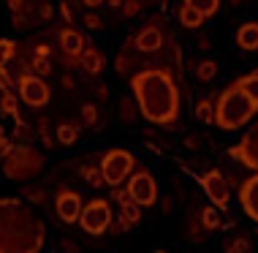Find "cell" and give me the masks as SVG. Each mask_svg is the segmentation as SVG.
<instances>
[{
	"instance_id": "36",
	"label": "cell",
	"mask_w": 258,
	"mask_h": 253,
	"mask_svg": "<svg viewBox=\"0 0 258 253\" xmlns=\"http://www.w3.org/2000/svg\"><path fill=\"white\" fill-rule=\"evenodd\" d=\"M49 55H52L49 44H38L36 46V60H49Z\"/></svg>"
},
{
	"instance_id": "6",
	"label": "cell",
	"mask_w": 258,
	"mask_h": 253,
	"mask_svg": "<svg viewBox=\"0 0 258 253\" xmlns=\"http://www.w3.org/2000/svg\"><path fill=\"white\" fill-rule=\"evenodd\" d=\"M111 221H114V213H111V201H106V199L87 201L82 207V215H79V226L90 237H101L103 231H109Z\"/></svg>"
},
{
	"instance_id": "31",
	"label": "cell",
	"mask_w": 258,
	"mask_h": 253,
	"mask_svg": "<svg viewBox=\"0 0 258 253\" xmlns=\"http://www.w3.org/2000/svg\"><path fill=\"white\" fill-rule=\"evenodd\" d=\"M128 229H134V223H128L122 215H117L114 221H111V234H122V231H128Z\"/></svg>"
},
{
	"instance_id": "5",
	"label": "cell",
	"mask_w": 258,
	"mask_h": 253,
	"mask_svg": "<svg viewBox=\"0 0 258 253\" xmlns=\"http://www.w3.org/2000/svg\"><path fill=\"white\" fill-rule=\"evenodd\" d=\"M134 166H136L134 153L122 150V147H114V150L101 153L98 172H101L103 185H109V188H120L122 182L128 180L131 174H134Z\"/></svg>"
},
{
	"instance_id": "29",
	"label": "cell",
	"mask_w": 258,
	"mask_h": 253,
	"mask_svg": "<svg viewBox=\"0 0 258 253\" xmlns=\"http://www.w3.org/2000/svg\"><path fill=\"white\" fill-rule=\"evenodd\" d=\"M82 177H85V182H87V185H93V188H101L103 185L101 172L95 166H82Z\"/></svg>"
},
{
	"instance_id": "11",
	"label": "cell",
	"mask_w": 258,
	"mask_h": 253,
	"mask_svg": "<svg viewBox=\"0 0 258 253\" xmlns=\"http://www.w3.org/2000/svg\"><path fill=\"white\" fill-rule=\"evenodd\" d=\"M82 207H85V201H82V196L76 191H68V188H62L57 193V199H54V213L62 223H68V226H74V223H79V215H82Z\"/></svg>"
},
{
	"instance_id": "25",
	"label": "cell",
	"mask_w": 258,
	"mask_h": 253,
	"mask_svg": "<svg viewBox=\"0 0 258 253\" xmlns=\"http://www.w3.org/2000/svg\"><path fill=\"white\" fill-rule=\"evenodd\" d=\"M136 112H139V107H136V101H134V95H122L120 98V117L125 123H134L136 120Z\"/></svg>"
},
{
	"instance_id": "35",
	"label": "cell",
	"mask_w": 258,
	"mask_h": 253,
	"mask_svg": "<svg viewBox=\"0 0 258 253\" xmlns=\"http://www.w3.org/2000/svg\"><path fill=\"white\" fill-rule=\"evenodd\" d=\"M0 90H3V93H11V76L6 68H0Z\"/></svg>"
},
{
	"instance_id": "37",
	"label": "cell",
	"mask_w": 258,
	"mask_h": 253,
	"mask_svg": "<svg viewBox=\"0 0 258 253\" xmlns=\"http://www.w3.org/2000/svg\"><path fill=\"white\" fill-rule=\"evenodd\" d=\"M185 144L190 147V150H199V147H201V136H196V133H190V136L185 139Z\"/></svg>"
},
{
	"instance_id": "13",
	"label": "cell",
	"mask_w": 258,
	"mask_h": 253,
	"mask_svg": "<svg viewBox=\"0 0 258 253\" xmlns=\"http://www.w3.org/2000/svg\"><path fill=\"white\" fill-rule=\"evenodd\" d=\"M239 205H242V213L258 223V174L239 182Z\"/></svg>"
},
{
	"instance_id": "27",
	"label": "cell",
	"mask_w": 258,
	"mask_h": 253,
	"mask_svg": "<svg viewBox=\"0 0 258 253\" xmlns=\"http://www.w3.org/2000/svg\"><path fill=\"white\" fill-rule=\"evenodd\" d=\"M14 55H17V41L0 38V68H6V63H11Z\"/></svg>"
},
{
	"instance_id": "39",
	"label": "cell",
	"mask_w": 258,
	"mask_h": 253,
	"mask_svg": "<svg viewBox=\"0 0 258 253\" xmlns=\"http://www.w3.org/2000/svg\"><path fill=\"white\" fill-rule=\"evenodd\" d=\"M106 3L111 6V9H120V6H122V0H106Z\"/></svg>"
},
{
	"instance_id": "22",
	"label": "cell",
	"mask_w": 258,
	"mask_h": 253,
	"mask_svg": "<svg viewBox=\"0 0 258 253\" xmlns=\"http://www.w3.org/2000/svg\"><path fill=\"white\" fill-rule=\"evenodd\" d=\"M0 112H3L6 117H14V120H19V101L14 93H3L0 95Z\"/></svg>"
},
{
	"instance_id": "9",
	"label": "cell",
	"mask_w": 258,
	"mask_h": 253,
	"mask_svg": "<svg viewBox=\"0 0 258 253\" xmlns=\"http://www.w3.org/2000/svg\"><path fill=\"white\" fill-rule=\"evenodd\" d=\"M201 188H204L207 199L212 201L215 210H228V201H231V185H228V180L223 177V174L218 172V169H209V172H204L199 177Z\"/></svg>"
},
{
	"instance_id": "32",
	"label": "cell",
	"mask_w": 258,
	"mask_h": 253,
	"mask_svg": "<svg viewBox=\"0 0 258 253\" xmlns=\"http://www.w3.org/2000/svg\"><path fill=\"white\" fill-rule=\"evenodd\" d=\"M139 9H142L139 0H122V14H125V17H136Z\"/></svg>"
},
{
	"instance_id": "12",
	"label": "cell",
	"mask_w": 258,
	"mask_h": 253,
	"mask_svg": "<svg viewBox=\"0 0 258 253\" xmlns=\"http://www.w3.org/2000/svg\"><path fill=\"white\" fill-rule=\"evenodd\" d=\"M60 52L66 66H79V55L85 52V36L74 27H62L60 30Z\"/></svg>"
},
{
	"instance_id": "19",
	"label": "cell",
	"mask_w": 258,
	"mask_h": 253,
	"mask_svg": "<svg viewBox=\"0 0 258 253\" xmlns=\"http://www.w3.org/2000/svg\"><path fill=\"white\" fill-rule=\"evenodd\" d=\"M76 139H79V125L76 123H60L57 125V133H54V142L57 144L71 147V144H76Z\"/></svg>"
},
{
	"instance_id": "20",
	"label": "cell",
	"mask_w": 258,
	"mask_h": 253,
	"mask_svg": "<svg viewBox=\"0 0 258 253\" xmlns=\"http://www.w3.org/2000/svg\"><path fill=\"white\" fill-rule=\"evenodd\" d=\"M182 3L187 6V9H193V11H199L201 17H215L220 9V0H182Z\"/></svg>"
},
{
	"instance_id": "26",
	"label": "cell",
	"mask_w": 258,
	"mask_h": 253,
	"mask_svg": "<svg viewBox=\"0 0 258 253\" xmlns=\"http://www.w3.org/2000/svg\"><path fill=\"white\" fill-rule=\"evenodd\" d=\"M215 74H218V63H215V60H201L196 66V76L201 82H212Z\"/></svg>"
},
{
	"instance_id": "30",
	"label": "cell",
	"mask_w": 258,
	"mask_h": 253,
	"mask_svg": "<svg viewBox=\"0 0 258 253\" xmlns=\"http://www.w3.org/2000/svg\"><path fill=\"white\" fill-rule=\"evenodd\" d=\"M82 123L85 125L98 123V107H95V104H85V107H82Z\"/></svg>"
},
{
	"instance_id": "18",
	"label": "cell",
	"mask_w": 258,
	"mask_h": 253,
	"mask_svg": "<svg viewBox=\"0 0 258 253\" xmlns=\"http://www.w3.org/2000/svg\"><path fill=\"white\" fill-rule=\"evenodd\" d=\"M177 19H179V25L185 27V30H199L201 25H204V17H201L199 11H193V9H187V6L182 3L179 6V11H177Z\"/></svg>"
},
{
	"instance_id": "1",
	"label": "cell",
	"mask_w": 258,
	"mask_h": 253,
	"mask_svg": "<svg viewBox=\"0 0 258 253\" xmlns=\"http://www.w3.org/2000/svg\"><path fill=\"white\" fill-rule=\"evenodd\" d=\"M131 90L139 107V115L152 125H171L177 123L182 101L174 76L163 68H144L131 76Z\"/></svg>"
},
{
	"instance_id": "15",
	"label": "cell",
	"mask_w": 258,
	"mask_h": 253,
	"mask_svg": "<svg viewBox=\"0 0 258 253\" xmlns=\"http://www.w3.org/2000/svg\"><path fill=\"white\" fill-rule=\"evenodd\" d=\"M103 66H106V60H103V52L98 46H85V52L79 55V68L85 71L87 76H98L103 71Z\"/></svg>"
},
{
	"instance_id": "10",
	"label": "cell",
	"mask_w": 258,
	"mask_h": 253,
	"mask_svg": "<svg viewBox=\"0 0 258 253\" xmlns=\"http://www.w3.org/2000/svg\"><path fill=\"white\" fill-rule=\"evenodd\" d=\"M228 156H231L236 164H242L245 169L258 174V123H253L245 133H242V139L228 150Z\"/></svg>"
},
{
	"instance_id": "3",
	"label": "cell",
	"mask_w": 258,
	"mask_h": 253,
	"mask_svg": "<svg viewBox=\"0 0 258 253\" xmlns=\"http://www.w3.org/2000/svg\"><path fill=\"white\" fill-rule=\"evenodd\" d=\"M255 104L236 90L234 84H228L226 90H220L215 98V125L220 131H239L245 123H250L255 117Z\"/></svg>"
},
{
	"instance_id": "14",
	"label": "cell",
	"mask_w": 258,
	"mask_h": 253,
	"mask_svg": "<svg viewBox=\"0 0 258 253\" xmlns=\"http://www.w3.org/2000/svg\"><path fill=\"white\" fill-rule=\"evenodd\" d=\"M134 44H136L139 52H144V55L158 52V49L163 46V30H160L158 25H144L142 30H139V36L134 38Z\"/></svg>"
},
{
	"instance_id": "4",
	"label": "cell",
	"mask_w": 258,
	"mask_h": 253,
	"mask_svg": "<svg viewBox=\"0 0 258 253\" xmlns=\"http://www.w3.org/2000/svg\"><path fill=\"white\" fill-rule=\"evenodd\" d=\"M44 169V153L36 150L30 144H17L6 150L3 158V177H9L14 182H25L33 180L36 174Z\"/></svg>"
},
{
	"instance_id": "28",
	"label": "cell",
	"mask_w": 258,
	"mask_h": 253,
	"mask_svg": "<svg viewBox=\"0 0 258 253\" xmlns=\"http://www.w3.org/2000/svg\"><path fill=\"white\" fill-rule=\"evenodd\" d=\"M27 205H46V188H25Z\"/></svg>"
},
{
	"instance_id": "40",
	"label": "cell",
	"mask_w": 258,
	"mask_h": 253,
	"mask_svg": "<svg viewBox=\"0 0 258 253\" xmlns=\"http://www.w3.org/2000/svg\"><path fill=\"white\" fill-rule=\"evenodd\" d=\"M0 147H6V131H3V125H0Z\"/></svg>"
},
{
	"instance_id": "34",
	"label": "cell",
	"mask_w": 258,
	"mask_h": 253,
	"mask_svg": "<svg viewBox=\"0 0 258 253\" xmlns=\"http://www.w3.org/2000/svg\"><path fill=\"white\" fill-rule=\"evenodd\" d=\"M33 68H36L38 74H46V76L52 74V66H49V60H36V58H33Z\"/></svg>"
},
{
	"instance_id": "38",
	"label": "cell",
	"mask_w": 258,
	"mask_h": 253,
	"mask_svg": "<svg viewBox=\"0 0 258 253\" xmlns=\"http://www.w3.org/2000/svg\"><path fill=\"white\" fill-rule=\"evenodd\" d=\"M82 3H85L87 9H98V6H103L106 0H82Z\"/></svg>"
},
{
	"instance_id": "16",
	"label": "cell",
	"mask_w": 258,
	"mask_h": 253,
	"mask_svg": "<svg viewBox=\"0 0 258 253\" xmlns=\"http://www.w3.org/2000/svg\"><path fill=\"white\" fill-rule=\"evenodd\" d=\"M236 46L242 52H258V22H242L236 27Z\"/></svg>"
},
{
	"instance_id": "23",
	"label": "cell",
	"mask_w": 258,
	"mask_h": 253,
	"mask_svg": "<svg viewBox=\"0 0 258 253\" xmlns=\"http://www.w3.org/2000/svg\"><path fill=\"white\" fill-rule=\"evenodd\" d=\"M196 117L201 123H215V98H201L196 104Z\"/></svg>"
},
{
	"instance_id": "7",
	"label": "cell",
	"mask_w": 258,
	"mask_h": 253,
	"mask_svg": "<svg viewBox=\"0 0 258 253\" xmlns=\"http://www.w3.org/2000/svg\"><path fill=\"white\" fill-rule=\"evenodd\" d=\"M125 191H128L131 201L139 207V210H147V207H155L158 199H160V188H158V180L152 177L147 169H139L128 177V185H125Z\"/></svg>"
},
{
	"instance_id": "24",
	"label": "cell",
	"mask_w": 258,
	"mask_h": 253,
	"mask_svg": "<svg viewBox=\"0 0 258 253\" xmlns=\"http://www.w3.org/2000/svg\"><path fill=\"white\" fill-rule=\"evenodd\" d=\"M226 253H253V245L245 234H236L226 242Z\"/></svg>"
},
{
	"instance_id": "8",
	"label": "cell",
	"mask_w": 258,
	"mask_h": 253,
	"mask_svg": "<svg viewBox=\"0 0 258 253\" xmlns=\"http://www.w3.org/2000/svg\"><path fill=\"white\" fill-rule=\"evenodd\" d=\"M49 98H52V87L44 76H38V74L19 76V101H25L33 109H41L49 104Z\"/></svg>"
},
{
	"instance_id": "2",
	"label": "cell",
	"mask_w": 258,
	"mask_h": 253,
	"mask_svg": "<svg viewBox=\"0 0 258 253\" xmlns=\"http://www.w3.org/2000/svg\"><path fill=\"white\" fill-rule=\"evenodd\" d=\"M46 223L19 196H0V253H41Z\"/></svg>"
},
{
	"instance_id": "21",
	"label": "cell",
	"mask_w": 258,
	"mask_h": 253,
	"mask_svg": "<svg viewBox=\"0 0 258 253\" xmlns=\"http://www.w3.org/2000/svg\"><path fill=\"white\" fill-rule=\"evenodd\" d=\"M201 226L207 231H215V229H223V221H220V210H215L212 205L201 210Z\"/></svg>"
},
{
	"instance_id": "33",
	"label": "cell",
	"mask_w": 258,
	"mask_h": 253,
	"mask_svg": "<svg viewBox=\"0 0 258 253\" xmlns=\"http://www.w3.org/2000/svg\"><path fill=\"white\" fill-rule=\"evenodd\" d=\"M85 25L90 27V30H98V27H103V19L98 17V14H85Z\"/></svg>"
},
{
	"instance_id": "17",
	"label": "cell",
	"mask_w": 258,
	"mask_h": 253,
	"mask_svg": "<svg viewBox=\"0 0 258 253\" xmlns=\"http://www.w3.org/2000/svg\"><path fill=\"white\" fill-rule=\"evenodd\" d=\"M236 90H242V93H245L250 101L255 104V109H258V68L253 74H245V76H239V79L236 82H231Z\"/></svg>"
}]
</instances>
